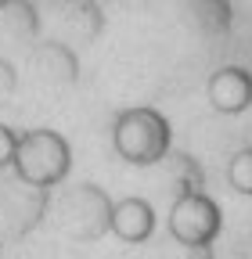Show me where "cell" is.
I'll return each mask as SVG.
<instances>
[{
    "instance_id": "1",
    "label": "cell",
    "mask_w": 252,
    "mask_h": 259,
    "mask_svg": "<svg viewBox=\"0 0 252 259\" xmlns=\"http://www.w3.org/2000/svg\"><path fill=\"white\" fill-rule=\"evenodd\" d=\"M112 151L126 166H159L173 155V122L155 105L122 108L112 119Z\"/></svg>"
},
{
    "instance_id": "2",
    "label": "cell",
    "mask_w": 252,
    "mask_h": 259,
    "mask_svg": "<svg viewBox=\"0 0 252 259\" xmlns=\"http://www.w3.org/2000/svg\"><path fill=\"white\" fill-rule=\"evenodd\" d=\"M11 169L25 187L51 191L58 184H65V177L72 173V144L65 141V134H58L51 126L22 130Z\"/></svg>"
},
{
    "instance_id": "3",
    "label": "cell",
    "mask_w": 252,
    "mask_h": 259,
    "mask_svg": "<svg viewBox=\"0 0 252 259\" xmlns=\"http://www.w3.org/2000/svg\"><path fill=\"white\" fill-rule=\"evenodd\" d=\"M220 227H224V212L205 191H180L166 216L170 238L184 248H209Z\"/></svg>"
},
{
    "instance_id": "4",
    "label": "cell",
    "mask_w": 252,
    "mask_h": 259,
    "mask_svg": "<svg viewBox=\"0 0 252 259\" xmlns=\"http://www.w3.org/2000/svg\"><path fill=\"white\" fill-rule=\"evenodd\" d=\"M205 101L224 119H238V115L252 112V69H245V65H220L205 79Z\"/></svg>"
},
{
    "instance_id": "5",
    "label": "cell",
    "mask_w": 252,
    "mask_h": 259,
    "mask_svg": "<svg viewBox=\"0 0 252 259\" xmlns=\"http://www.w3.org/2000/svg\"><path fill=\"white\" fill-rule=\"evenodd\" d=\"M155 223H159V216H155L151 202L137 198V194H126L119 202H108V212H105V227L122 245H144L155 234Z\"/></svg>"
},
{
    "instance_id": "6",
    "label": "cell",
    "mask_w": 252,
    "mask_h": 259,
    "mask_svg": "<svg viewBox=\"0 0 252 259\" xmlns=\"http://www.w3.org/2000/svg\"><path fill=\"white\" fill-rule=\"evenodd\" d=\"M224 177H227V184H231L234 194L252 198V144H248V148H238V151L227 158Z\"/></svg>"
},
{
    "instance_id": "7",
    "label": "cell",
    "mask_w": 252,
    "mask_h": 259,
    "mask_svg": "<svg viewBox=\"0 0 252 259\" xmlns=\"http://www.w3.org/2000/svg\"><path fill=\"white\" fill-rule=\"evenodd\" d=\"M15 148H18V130H11L8 122H0V169H11Z\"/></svg>"
},
{
    "instance_id": "8",
    "label": "cell",
    "mask_w": 252,
    "mask_h": 259,
    "mask_svg": "<svg viewBox=\"0 0 252 259\" xmlns=\"http://www.w3.org/2000/svg\"><path fill=\"white\" fill-rule=\"evenodd\" d=\"M8 4H11V0H0V11H8Z\"/></svg>"
},
{
    "instance_id": "9",
    "label": "cell",
    "mask_w": 252,
    "mask_h": 259,
    "mask_svg": "<svg viewBox=\"0 0 252 259\" xmlns=\"http://www.w3.org/2000/svg\"><path fill=\"white\" fill-rule=\"evenodd\" d=\"M0 259H4V245H0Z\"/></svg>"
}]
</instances>
